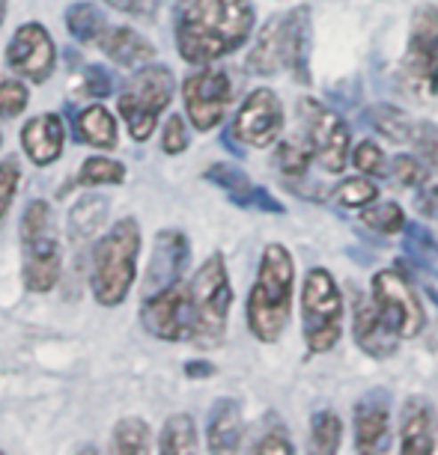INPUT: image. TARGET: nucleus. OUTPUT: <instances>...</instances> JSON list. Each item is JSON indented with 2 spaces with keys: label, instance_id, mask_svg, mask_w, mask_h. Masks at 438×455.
<instances>
[{
  "label": "nucleus",
  "instance_id": "obj_35",
  "mask_svg": "<svg viewBox=\"0 0 438 455\" xmlns=\"http://www.w3.org/2000/svg\"><path fill=\"white\" fill-rule=\"evenodd\" d=\"M48 235H54L51 233V205L45 200H33L21 218V244H36Z\"/></svg>",
  "mask_w": 438,
  "mask_h": 455
},
{
  "label": "nucleus",
  "instance_id": "obj_15",
  "mask_svg": "<svg viewBox=\"0 0 438 455\" xmlns=\"http://www.w3.org/2000/svg\"><path fill=\"white\" fill-rule=\"evenodd\" d=\"M185 265H188V238L179 233V229H165V233H158L150 271H146L143 298H150V295H156V291L179 283Z\"/></svg>",
  "mask_w": 438,
  "mask_h": 455
},
{
  "label": "nucleus",
  "instance_id": "obj_32",
  "mask_svg": "<svg viewBox=\"0 0 438 455\" xmlns=\"http://www.w3.org/2000/svg\"><path fill=\"white\" fill-rule=\"evenodd\" d=\"M361 223H367L382 235H397L400 229H406V214L397 203H373L361 212Z\"/></svg>",
  "mask_w": 438,
  "mask_h": 455
},
{
  "label": "nucleus",
  "instance_id": "obj_47",
  "mask_svg": "<svg viewBox=\"0 0 438 455\" xmlns=\"http://www.w3.org/2000/svg\"><path fill=\"white\" fill-rule=\"evenodd\" d=\"M185 375H191V378L212 375V366H209V363H188V366H185Z\"/></svg>",
  "mask_w": 438,
  "mask_h": 455
},
{
  "label": "nucleus",
  "instance_id": "obj_8",
  "mask_svg": "<svg viewBox=\"0 0 438 455\" xmlns=\"http://www.w3.org/2000/svg\"><path fill=\"white\" fill-rule=\"evenodd\" d=\"M170 99H174V75L165 66H146L132 81H126L123 92H119V114L137 143L152 137Z\"/></svg>",
  "mask_w": 438,
  "mask_h": 455
},
{
  "label": "nucleus",
  "instance_id": "obj_22",
  "mask_svg": "<svg viewBox=\"0 0 438 455\" xmlns=\"http://www.w3.org/2000/svg\"><path fill=\"white\" fill-rule=\"evenodd\" d=\"M206 441L209 452H236L242 443V411L239 402L221 399L212 405L209 423H206Z\"/></svg>",
  "mask_w": 438,
  "mask_h": 455
},
{
  "label": "nucleus",
  "instance_id": "obj_20",
  "mask_svg": "<svg viewBox=\"0 0 438 455\" xmlns=\"http://www.w3.org/2000/svg\"><path fill=\"white\" fill-rule=\"evenodd\" d=\"M63 140H66V128L63 119L57 114H42L33 116L21 132V143L28 158L36 167H48L63 156Z\"/></svg>",
  "mask_w": 438,
  "mask_h": 455
},
{
  "label": "nucleus",
  "instance_id": "obj_43",
  "mask_svg": "<svg viewBox=\"0 0 438 455\" xmlns=\"http://www.w3.org/2000/svg\"><path fill=\"white\" fill-rule=\"evenodd\" d=\"M185 146H188L185 119L170 116L167 125H165V134H161V149H165L167 156H179V152H185Z\"/></svg>",
  "mask_w": 438,
  "mask_h": 455
},
{
  "label": "nucleus",
  "instance_id": "obj_45",
  "mask_svg": "<svg viewBox=\"0 0 438 455\" xmlns=\"http://www.w3.org/2000/svg\"><path fill=\"white\" fill-rule=\"evenodd\" d=\"M105 4L117 12L143 15V19L146 15H152V10H156V0H105Z\"/></svg>",
  "mask_w": 438,
  "mask_h": 455
},
{
  "label": "nucleus",
  "instance_id": "obj_28",
  "mask_svg": "<svg viewBox=\"0 0 438 455\" xmlns=\"http://www.w3.org/2000/svg\"><path fill=\"white\" fill-rule=\"evenodd\" d=\"M150 426L137 417L119 419L114 428V437H110V450L119 455H137V452H150Z\"/></svg>",
  "mask_w": 438,
  "mask_h": 455
},
{
  "label": "nucleus",
  "instance_id": "obj_7",
  "mask_svg": "<svg viewBox=\"0 0 438 455\" xmlns=\"http://www.w3.org/2000/svg\"><path fill=\"white\" fill-rule=\"evenodd\" d=\"M302 333L307 348L325 355L343 337V295L328 268H311L302 291Z\"/></svg>",
  "mask_w": 438,
  "mask_h": 455
},
{
  "label": "nucleus",
  "instance_id": "obj_30",
  "mask_svg": "<svg viewBox=\"0 0 438 455\" xmlns=\"http://www.w3.org/2000/svg\"><path fill=\"white\" fill-rule=\"evenodd\" d=\"M343 441V423L334 411H320L311 419V450L322 455H334Z\"/></svg>",
  "mask_w": 438,
  "mask_h": 455
},
{
  "label": "nucleus",
  "instance_id": "obj_1",
  "mask_svg": "<svg viewBox=\"0 0 438 455\" xmlns=\"http://www.w3.org/2000/svg\"><path fill=\"white\" fill-rule=\"evenodd\" d=\"M251 30V0H176V48L191 66H209L233 54Z\"/></svg>",
  "mask_w": 438,
  "mask_h": 455
},
{
  "label": "nucleus",
  "instance_id": "obj_37",
  "mask_svg": "<svg viewBox=\"0 0 438 455\" xmlns=\"http://www.w3.org/2000/svg\"><path fill=\"white\" fill-rule=\"evenodd\" d=\"M19 182H21L19 158H6L4 164H0V223H4L6 212H10L12 196L19 191Z\"/></svg>",
  "mask_w": 438,
  "mask_h": 455
},
{
  "label": "nucleus",
  "instance_id": "obj_49",
  "mask_svg": "<svg viewBox=\"0 0 438 455\" xmlns=\"http://www.w3.org/2000/svg\"><path fill=\"white\" fill-rule=\"evenodd\" d=\"M429 295H433V304H435V307H438V291H435V289H433V291H429Z\"/></svg>",
  "mask_w": 438,
  "mask_h": 455
},
{
  "label": "nucleus",
  "instance_id": "obj_2",
  "mask_svg": "<svg viewBox=\"0 0 438 455\" xmlns=\"http://www.w3.org/2000/svg\"><path fill=\"white\" fill-rule=\"evenodd\" d=\"M296 259L283 244H269L260 256V271L247 295V328L265 346H274L289 324Z\"/></svg>",
  "mask_w": 438,
  "mask_h": 455
},
{
  "label": "nucleus",
  "instance_id": "obj_10",
  "mask_svg": "<svg viewBox=\"0 0 438 455\" xmlns=\"http://www.w3.org/2000/svg\"><path fill=\"white\" fill-rule=\"evenodd\" d=\"M182 99L188 119L197 132H212L221 125L227 114V105L233 101V81L224 68H200V72L188 75L182 84Z\"/></svg>",
  "mask_w": 438,
  "mask_h": 455
},
{
  "label": "nucleus",
  "instance_id": "obj_4",
  "mask_svg": "<svg viewBox=\"0 0 438 455\" xmlns=\"http://www.w3.org/2000/svg\"><path fill=\"white\" fill-rule=\"evenodd\" d=\"M137 253H141V223L123 218L93 247V295L101 307L123 304L137 280Z\"/></svg>",
  "mask_w": 438,
  "mask_h": 455
},
{
  "label": "nucleus",
  "instance_id": "obj_31",
  "mask_svg": "<svg viewBox=\"0 0 438 455\" xmlns=\"http://www.w3.org/2000/svg\"><path fill=\"white\" fill-rule=\"evenodd\" d=\"M311 161H313V149L311 143H298V140H283L274 152V164L283 176H292V179H302L307 170H311Z\"/></svg>",
  "mask_w": 438,
  "mask_h": 455
},
{
  "label": "nucleus",
  "instance_id": "obj_33",
  "mask_svg": "<svg viewBox=\"0 0 438 455\" xmlns=\"http://www.w3.org/2000/svg\"><path fill=\"white\" fill-rule=\"evenodd\" d=\"M334 200L340 205H349V209H367L379 200V188H376L367 176H352L343 179V182L334 188Z\"/></svg>",
  "mask_w": 438,
  "mask_h": 455
},
{
  "label": "nucleus",
  "instance_id": "obj_29",
  "mask_svg": "<svg viewBox=\"0 0 438 455\" xmlns=\"http://www.w3.org/2000/svg\"><path fill=\"white\" fill-rule=\"evenodd\" d=\"M66 28L78 42H99L105 36V19L93 4H75L66 12Z\"/></svg>",
  "mask_w": 438,
  "mask_h": 455
},
{
  "label": "nucleus",
  "instance_id": "obj_42",
  "mask_svg": "<svg viewBox=\"0 0 438 455\" xmlns=\"http://www.w3.org/2000/svg\"><path fill=\"white\" fill-rule=\"evenodd\" d=\"M114 92V78L108 75V68L101 66H90L84 72V84H81V96H90V99H105Z\"/></svg>",
  "mask_w": 438,
  "mask_h": 455
},
{
  "label": "nucleus",
  "instance_id": "obj_38",
  "mask_svg": "<svg viewBox=\"0 0 438 455\" xmlns=\"http://www.w3.org/2000/svg\"><path fill=\"white\" fill-rule=\"evenodd\" d=\"M28 108V87L21 81H0V119H12Z\"/></svg>",
  "mask_w": 438,
  "mask_h": 455
},
{
  "label": "nucleus",
  "instance_id": "obj_46",
  "mask_svg": "<svg viewBox=\"0 0 438 455\" xmlns=\"http://www.w3.org/2000/svg\"><path fill=\"white\" fill-rule=\"evenodd\" d=\"M420 212H424L429 220L438 223V188H426V191L420 194Z\"/></svg>",
  "mask_w": 438,
  "mask_h": 455
},
{
  "label": "nucleus",
  "instance_id": "obj_17",
  "mask_svg": "<svg viewBox=\"0 0 438 455\" xmlns=\"http://www.w3.org/2000/svg\"><path fill=\"white\" fill-rule=\"evenodd\" d=\"M352 331H355V342L358 348L364 351V355L370 357H391L393 351L400 346V333L391 328L388 322H385V315L379 313V307L364 298L355 300V319H352Z\"/></svg>",
  "mask_w": 438,
  "mask_h": 455
},
{
  "label": "nucleus",
  "instance_id": "obj_14",
  "mask_svg": "<svg viewBox=\"0 0 438 455\" xmlns=\"http://www.w3.org/2000/svg\"><path fill=\"white\" fill-rule=\"evenodd\" d=\"M141 319L152 337L165 342H182L191 333V304H188V286L182 280L174 286L143 298Z\"/></svg>",
  "mask_w": 438,
  "mask_h": 455
},
{
  "label": "nucleus",
  "instance_id": "obj_44",
  "mask_svg": "<svg viewBox=\"0 0 438 455\" xmlns=\"http://www.w3.org/2000/svg\"><path fill=\"white\" fill-rule=\"evenodd\" d=\"M251 452H256V455H265V452H280V455H292V452H296V446H292V443L287 441V435H283L280 428H274V432L263 435L260 441L254 443V450H251Z\"/></svg>",
  "mask_w": 438,
  "mask_h": 455
},
{
  "label": "nucleus",
  "instance_id": "obj_3",
  "mask_svg": "<svg viewBox=\"0 0 438 455\" xmlns=\"http://www.w3.org/2000/svg\"><path fill=\"white\" fill-rule=\"evenodd\" d=\"M311 10L296 6L287 15H274L256 36L251 54H247V68L254 75H278L289 68L298 84H311Z\"/></svg>",
  "mask_w": 438,
  "mask_h": 455
},
{
  "label": "nucleus",
  "instance_id": "obj_25",
  "mask_svg": "<svg viewBox=\"0 0 438 455\" xmlns=\"http://www.w3.org/2000/svg\"><path fill=\"white\" fill-rule=\"evenodd\" d=\"M364 119L370 123V128H376L382 137H388L391 143H411V137H415V123H411V116L406 110L393 108V105H373L367 108Z\"/></svg>",
  "mask_w": 438,
  "mask_h": 455
},
{
  "label": "nucleus",
  "instance_id": "obj_41",
  "mask_svg": "<svg viewBox=\"0 0 438 455\" xmlns=\"http://www.w3.org/2000/svg\"><path fill=\"white\" fill-rule=\"evenodd\" d=\"M406 247L409 253L415 256L418 262H426V265H435L438 262V244L433 242V235L420 227H411L409 229V238H406Z\"/></svg>",
  "mask_w": 438,
  "mask_h": 455
},
{
  "label": "nucleus",
  "instance_id": "obj_11",
  "mask_svg": "<svg viewBox=\"0 0 438 455\" xmlns=\"http://www.w3.org/2000/svg\"><path fill=\"white\" fill-rule=\"evenodd\" d=\"M373 304L379 307L385 322L400 333L402 339H411L424 331V307L411 289V283L400 271H376L373 277Z\"/></svg>",
  "mask_w": 438,
  "mask_h": 455
},
{
  "label": "nucleus",
  "instance_id": "obj_9",
  "mask_svg": "<svg viewBox=\"0 0 438 455\" xmlns=\"http://www.w3.org/2000/svg\"><path fill=\"white\" fill-rule=\"evenodd\" d=\"M298 116H302L304 137L311 143L313 158L320 161V167L328 170V173H343L349 164L352 134L349 125L340 119V114H334L331 108H325L316 99H302Z\"/></svg>",
  "mask_w": 438,
  "mask_h": 455
},
{
  "label": "nucleus",
  "instance_id": "obj_24",
  "mask_svg": "<svg viewBox=\"0 0 438 455\" xmlns=\"http://www.w3.org/2000/svg\"><path fill=\"white\" fill-rule=\"evenodd\" d=\"M78 137L96 149H114L117 146V123L108 108L87 105L78 114Z\"/></svg>",
  "mask_w": 438,
  "mask_h": 455
},
{
  "label": "nucleus",
  "instance_id": "obj_12",
  "mask_svg": "<svg viewBox=\"0 0 438 455\" xmlns=\"http://www.w3.org/2000/svg\"><path fill=\"white\" fill-rule=\"evenodd\" d=\"M280 132H283V105L278 92L269 87L247 92L245 105L239 108V114L233 119V134L245 146L269 149L280 137Z\"/></svg>",
  "mask_w": 438,
  "mask_h": 455
},
{
  "label": "nucleus",
  "instance_id": "obj_16",
  "mask_svg": "<svg viewBox=\"0 0 438 455\" xmlns=\"http://www.w3.org/2000/svg\"><path fill=\"white\" fill-rule=\"evenodd\" d=\"M391 437V399L382 390L367 393L355 405V450L385 452Z\"/></svg>",
  "mask_w": 438,
  "mask_h": 455
},
{
  "label": "nucleus",
  "instance_id": "obj_19",
  "mask_svg": "<svg viewBox=\"0 0 438 455\" xmlns=\"http://www.w3.org/2000/svg\"><path fill=\"white\" fill-rule=\"evenodd\" d=\"M435 450V411L424 396H411L402 405L400 452L402 455H433Z\"/></svg>",
  "mask_w": 438,
  "mask_h": 455
},
{
  "label": "nucleus",
  "instance_id": "obj_27",
  "mask_svg": "<svg viewBox=\"0 0 438 455\" xmlns=\"http://www.w3.org/2000/svg\"><path fill=\"white\" fill-rule=\"evenodd\" d=\"M108 218V200L101 194H87L69 214V227L75 238H90Z\"/></svg>",
  "mask_w": 438,
  "mask_h": 455
},
{
  "label": "nucleus",
  "instance_id": "obj_34",
  "mask_svg": "<svg viewBox=\"0 0 438 455\" xmlns=\"http://www.w3.org/2000/svg\"><path fill=\"white\" fill-rule=\"evenodd\" d=\"M81 185H123L126 182V167L114 158H87L81 164L78 173Z\"/></svg>",
  "mask_w": 438,
  "mask_h": 455
},
{
  "label": "nucleus",
  "instance_id": "obj_21",
  "mask_svg": "<svg viewBox=\"0 0 438 455\" xmlns=\"http://www.w3.org/2000/svg\"><path fill=\"white\" fill-rule=\"evenodd\" d=\"M60 247L57 238L48 235L36 244L24 247V286L30 291H51L60 280Z\"/></svg>",
  "mask_w": 438,
  "mask_h": 455
},
{
  "label": "nucleus",
  "instance_id": "obj_39",
  "mask_svg": "<svg viewBox=\"0 0 438 455\" xmlns=\"http://www.w3.org/2000/svg\"><path fill=\"white\" fill-rule=\"evenodd\" d=\"M391 173H393V179H397L400 185L424 188L426 179H429V167H424L418 158H411V156H400V158H393Z\"/></svg>",
  "mask_w": 438,
  "mask_h": 455
},
{
  "label": "nucleus",
  "instance_id": "obj_36",
  "mask_svg": "<svg viewBox=\"0 0 438 455\" xmlns=\"http://www.w3.org/2000/svg\"><path fill=\"white\" fill-rule=\"evenodd\" d=\"M411 146H415L418 158L429 167V173H438V125L420 123L411 137Z\"/></svg>",
  "mask_w": 438,
  "mask_h": 455
},
{
  "label": "nucleus",
  "instance_id": "obj_6",
  "mask_svg": "<svg viewBox=\"0 0 438 455\" xmlns=\"http://www.w3.org/2000/svg\"><path fill=\"white\" fill-rule=\"evenodd\" d=\"M402 87L420 105L438 99V6L424 4L411 15L409 48L400 68Z\"/></svg>",
  "mask_w": 438,
  "mask_h": 455
},
{
  "label": "nucleus",
  "instance_id": "obj_40",
  "mask_svg": "<svg viewBox=\"0 0 438 455\" xmlns=\"http://www.w3.org/2000/svg\"><path fill=\"white\" fill-rule=\"evenodd\" d=\"M352 164L364 176H379L385 170V152L373 140H361L355 146V152H352Z\"/></svg>",
  "mask_w": 438,
  "mask_h": 455
},
{
  "label": "nucleus",
  "instance_id": "obj_23",
  "mask_svg": "<svg viewBox=\"0 0 438 455\" xmlns=\"http://www.w3.org/2000/svg\"><path fill=\"white\" fill-rule=\"evenodd\" d=\"M99 45L117 66H128V68L146 66V63H152V57H156V48H152L141 33H134L132 28L108 30L105 36L99 39Z\"/></svg>",
  "mask_w": 438,
  "mask_h": 455
},
{
  "label": "nucleus",
  "instance_id": "obj_13",
  "mask_svg": "<svg viewBox=\"0 0 438 455\" xmlns=\"http://www.w3.org/2000/svg\"><path fill=\"white\" fill-rule=\"evenodd\" d=\"M6 63H10L12 72H19V78L45 84L57 63V48L51 33L36 21L21 24L15 30L10 48H6Z\"/></svg>",
  "mask_w": 438,
  "mask_h": 455
},
{
  "label": "nucleus",
  "instance_id": "obj_5",
  "mask_svg": "<svg viewBox=\"0 0 438 455\" xmlns=\"http://www.w3.org/2000/svg\"><path fill=\"white\" fill-rule=\"evenodd\" d=\"M188 304H191L188 342L197 348H218L227 337V319L233 307V286L221 253H212L188 283Z\"/></svg>",
  "mask_w": 438,
  "mask_h": 455
},
{
  "label": "nucleus",
  "instance_id": "obj_26",
  "mask_svg": "<svg viewBox=\"0 0 438 455\" xmlns=\"http://www.w3.org/2000/svg\"><path fill=\"white\" fill-rule=\"evenodd\" d=\"M158 450L165 455H185L197 450V426L188 414L167 417L165 428L158 437Z\"/></svg>",
  "mask_w": 438,
  "mask_h": 455
},
{
  "label": "nucleus",
  "instance_id": "obj_18",
  "mask_svg": "<svg viewBox=\"0 0 438 455\" xmlns=\"http://www.w3.org/2000/svg\"><path fill=\"white\" fill-rule=\"evenodd\" d=\"M206 179H209L212 185H218L236 205L260 209V212H274V214L283 212V205L274 200L265 188L254 185L251 179H247V173H242V170L233 167V164H212L209 170H206Z\"/></svg>",
  "mask_w": 438,
  "mask_h": 455
},
{
  "label": "nucleus",
  "instance_id": "obj_48",
  "mask_svg": "<svg viewBox=\"0 0 438 455\" xmlns=\"http://www.w3.org/2000/svg\"><path fill=\"white\" fill-rule=\"evenodd\" d=\"M6 19V0H0V24H4Z\"/></svg>",
  "mask_w": 438,
  "mask_h": 455
}]
</instances>
